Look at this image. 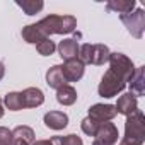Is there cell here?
I'll return each instance as SVG.
<instances>
[{
    "label": "cell",
    "mask_w": 145,
    "mask_h": 145,
    "mask_svg": "<svg viewBox=\"0 0 145 145\" xmlns=\"http://www.w3.org/2000/svg\"><path fill=\"white\" fill-rule=\"evenodd\" d=\"M77 27V19L74 16L50 14L36 24H27L22 27L21 36L29 44H38L39 41L50 38L51 34H70Z\"/></svg>",
    "instance_id": "cell-1"
},
{
    "label": "cell",
    "mask_w": 145,
    "mask_h": 145,
    "mask_svg": "<svg viewBox=\"0 0 145 145\" xmlns=\"http://www.w3.org/2000/svg\"><path fill=\"white\" fill-rule=\"evenodd\" d=\"M145 142V116L140 109L126 116L125 121V137L120 145H143Z\"/></svg>",
    "instance_id": "cell-2"
},
{
    "label": "cell",
    "mask_w": 145,
    "mask_h": 145,
    "mask_svg": "<svg viewBox=\"0 0 145 145\" xmlns=\"http://www.w3.org/2000/svg\"><path fill=\"white\" fill-rule=\"evenodd\" d=\"M125 87H126V82H125L121 77H118L114 72L108 70V72H104V75H103V79H101V82H99L97 92H99L101 97L109 99V97H114V96H118L120 92H123Z\"/></svg>",
    "instance_id": "cell-3"
},
{
    "label": "cell",
    "mask_w": 145,
    "mask_h": 145,
    "mask_svg": "<svg viewBox=\"0 0 145 145\" xmlns=\"http://www.w3.org/2000/svg\"><path fill=\"white\" fill-rule=\"evenodd\" d=\"M108 61H109V70L114 72L118 77H121V79L128 84V80L131 79L133 72H135V65H133V61H131L126 55L118 53V51H116V53H111Z\"/></svg>",
    "instance_id": "cell-4"
},
{
    "label": "cell",
    "mask_w": 145,
    "mask_h": 145,
    "mask_svg": "<svg viewBox=\"0 0 145 145\" xmlns=\"http://www.w3.org/2000/svg\"><path fill=\"white\" fill-rule=\"evenodd\" d=\"M120 19L125 24L126 31L133 38L140 39L143 36V31H145V12L142 9H135V10H131L128 14H123V16H120Z\"/></svg>",
    "instance_id": "cell-5"
},
{
    "label": "cell",
    "mask_w": 145,
    "mask_h": 145,
    "mask_svg": "<svg viewBox=\"0 0 145 145\" xmlns=\"http://www.w3.org/2000/svg\"><path fill=\"white\" fill-rule=\"evenodd\" d=\"M84 72H86V65L75 58V60H68L61 65V74H63V79L68 82H79L82 77H84Z\"/></svg>",
    "instance_id": "cell-6"
},
{
    "label": "cell",
    "mask_w": 145,
    "mask_h": 145,
    "mask_svg": "<svg viewBox=\"0 0 145 145\" xmlns=\"http://www.w3.org/2000/svg\"><path fill=\"white\" fill-rule=\"evenodd\" d=\"M116 109L113 104H94L89 108V118L96 120L97 123H104V121H111L116 116Z\"/></svg>",
    "instance_id": "cell-7"
},
{
    "label": "cell",
    "mask_w": 145,
    "mask_h": 145,
    "mask_svg": "<svg viewBox=\"0 0 145 145\" xmlns=\"http://www.w3.org/2000/svg\"><path fill=\"white\" fill-rule=\"evenodd\" d=\"M80 38V36H79ZM79 41H77V38H67V39H63V41H60L58 43V46H56V50H58V55L61 56V60H65V61H68V60H75L77 58V55H79Z\"/></svg>",
    "instance_id": "cell-8"
},
{
    "label": "cell",
    "mask_w": 145,
    "mask_h": 145,
    "mask_svg": "<svg viewBox=\"0 0 145 145\" xmlns=\"http://www.w3.org/2000/svg\"><path fill=\"white\" fill-rule=\"evenodd\" d=\"M118 128L114 126V123H109V121H104L97 126V131L94 135L96 140L99 142H104V143H109V145H114V142H118Z\"/></svg>",
    "instance_id": "cell-9"
},
{
    "label": "cell",
    "mask_w": 145,
    "mask_h": 145,
    "mask_svg": "<svg viewBox=\"0 0 145 145\" xmlns=\"http://www.w3.org/2000/svg\"><path fill=\"white\" fill-rule=\"evenodd\" d=\"M143 74H145V67H135L133 75L128 80L130 94L133 97H142L145 94V77H143Z\"/></svg>",
    "instance_id": "cell-10"
},
{
    "label": "cell",
    "mask_w": 145,
    "mask_h": 145,
    "mask_svg": "<svg viewBox=\"0 0 145 145\" xmlns=\"http://www.w3.org/2000/svg\"><path fill=\"white\" fill-rule=\"evenodd\" d=\"M43 121H44V125L50 130L60 131V130L67 128V125H68V114L63 113V111H50V113L44 114Z\"/></svg>",
    "instance_id": "cell-11"
},
{
    "label": "cell",
    "mask_w": 145,
    "mask_h": 145,
    "mask_svg": "<svg viewBox=\"0 0 145 145\" xmlns=\"http://www.w3.org/2000/svg\"><path fill=\"white\" fill-rule=\"evenodd\" d=\"M34 130L26 125H19L12 130V145H33Z\"/></svg>",
    "instance_id": "cell-12"
},
{
    "label": "cell",
    "mask_w": 145,
    "mask_h": 145,
    "mask_svg": "<svg viewBox=\"0 0 145 145\" xmlns=\"http://www.w3.org/2000/svg\"><path fill=\"white\" fill-rule=\"evenodd\" d=\"M114 109H116V113H120V114H123V116H130V114H133V113L138 109L137 97H133L130 92L121 94V96L118 97V103L114 104Z\"/></svg>",
    "instance_id": "cell-13"
},
{
    "label": "cell",
    "mask_w": 145,
    "mask_h": 145,
    "mask_svg": "<svg viewBox=\"0 0 145 145\" xmlns=\"http://www.w3.org/2000/svg\"><path fill=\"white\" fill-rule=\"evenodd\" d=\"M21 94H22L24 108H38V106H41L44 103V94L38 87H27Z\"/></svg>",
    "instance_id": "cell-14"
},
{
    "label": "cell",
    "mask_w": 145,
    "mask_h": 145,
    "mask_svg": "<svg viewBox=\"0 0 145 145\" xmlns=\"http://www.w3.org/2000/svg\"><path fill=\"white\" fill-rule=\"evenodd\" d=\"M46 84L51 89H56V91L67 84V80L63 79V74H61V65H53L46 72Z\"/></svg>",
    "instance_id": "cell-15"
},
{
    "label": "cell",
    "mask_w": 145,
    "mask_h": 145,
    "mask_svg": "<svg viewBox=\"0 0 145 145\" xmlns=\"http://www.w3.org/2000/svg\"><path fill=\"white\" fill-rule=\"evenodd\" d=\"M56 101L61 106H72L77 101V91L72 87L70 84H65L63 87H60L56 91Z\"/></svg>",
    "instance_id": "cell-16"
},
{
    "label": "cell",
    "mask_w": 145,
    "mask_h": 145,
    "mask_svg": "<svg viewBox=\"0 0 145 145\" xmlns=\"http://www.w3.org/2000/svg\"><path fill=\"white\" fill-rule=\"evenodd\" d=\"M109 48L106 44H92L91 50V65H104L109 60Z\"/></svg>",
    "instance_id": "cell-17"
},
{
    "label": "cell",
    "mask_w": 145,
    "mask_h": 145,
    "mask_svg": "<svg viewBox=\"0 0 145 145\" xmlns=\"http://www.w3.org/2000/svg\"><path fill=\"white\" fill-rule=\"evenodd\" d=\"M135 7H137V2H135V0H111V2L106 4V9H108V10L118 12L120 16L131 12Z\"/></svg>",
    "instance_id": "cell-18"
},
{
    "label": "cell",
    "mask_w": 145,
    "mask_h": 145,
    "mask_svg": "<svg viewBox=\"0 0 145 145\" xmlns=\"http://www.w3.org/2000/svg\"><path fill=\"white\" fill-rule=\"evenodd\" d=\"M16 5L21 7L26 16H34V14L41 12L43 7H44V4L41 0H22V2L21 0H16Z\"/></svg>",
    "instance_id": "cell-19"
},
{
    "label": "cell",
    "mask_w": 145,
    "mask_h": 145,
    "mask_svg": "<svg viewBox=\"0 0 145 145\" xmlns=\"http://www.w3.org/2000/svg\"><path fill=\"white\" fill-rule=\"evenodd\" d=\"M4 104H5L10 111H21V109H24L22 94H21V92H9V94H5Z\"/></svg>",
    "instance_id": "cell-20"
},
{
    "label": "cell",
    "mask_w": 145,
    "mask_h": 145,
    "mask_svg": "<svg viewBox=\"0 0 145 145\" xmlns=\"http://www.w3.org/2000/svg\"><path fill=\"white\" fill-rule=\"evenodd\" d=\"M36 50H38L39 55H43V56H50V55L55 53L56 44H55L50 38H46V39H43V41H39V43L36 44Z\"/></svg>",
    "instance_id": "cell-21"
},
{
    "label": "cell",
    "mask_w": 145,
    "mask_h": 145,
    "mask_svg": "<svg viewBox=\"0 0 145 145\" xmlns=\"http://www.w3.org/2000/svg\"><path fill=\"white\" fill-rule=\"evenodd\" d=\"M101 123H97L96 120H92V118H84L82 120V123H80V128H82V131L86 133V135H89V137H94L96 135V131H97V126H99Z\"/></svg>",
    "instance_id": "cell-22"
},
{
    "label": "cell",
    "mask_w": 145,
    "mask_h": 145,
    "mask_svg": "<svg viewBox=\"0 0 145 145\" xmlns=\"http://www.w3.org/2000/svg\"><path fill=\"white\" fill-rule=\"evenodd\" d=\"M60 143L61 145H84L82 138L74 135V133H70V135H65V137H60Z\"/></svg>",
    "instance_id": "cell-23"
},
{
    "label": "cell",
    "mask_w": 145,
    "mask_h": 145,
    "mask_svg": "<svg viewBox=\"0 0 145 145\" xmlns=\"http://www.w3.org/2000/svg\"><path fill=\"white\" fill-rule=\"evenodd\" d=\"M0 145H12V130L0 126Z\"/></svg>",
    "instance_id": "cell-24"
},
{
    "label": "cell",
    "mask_w": 145,
    "mask_h": 145,
    "mask_svg": "<svg viewBox=\"0 0 145 145\" xmlns=\"http://www.w3.org/2000/svg\"><path fill=\"white\" fill-rule=\"evenodd\" d=\"M33 145H61V143H60V137H53L50 140H34Z\"/></svg>",
    "instance_id": "cell-25"
},
{
    "label": "cell",
    "mask_w": 145,
    "mask_h": 145,
    "mask_svg": "<svg viewBox=\"0 0 145 145\" xmlns=\"http://www.w3.org/2000/svg\"><path fill=\"white\" fill-rule=\"evenodd\" d=\"M4 75H5V65H4L2 61H0V80L4 79Z\"/></svg>",
    "instance_id": "cell-26"
},
{
    "label": "cell",
    "mask_w": 145,
    "mask_h": 145,
    "mask_svg": "<svg viewBox=\"0 0 145 145\" xmlns=\"http://www.w3.org/2000/svg\"><path fill=\"white\" fill-rule=\"evenodd\" d=\"M4 113H5V109H4V104H2V99H0V118L4 116Z\"/></svg>",
    "instance_id": "cell-27"
},
{
    "label": "cell",
    "mask_w": 145,
    "mask_h": 145,
    "mask_svg": "<svg viewBox=\"0 0 145 145\" xmlns=\"http://www.w3.org/2000/svg\"><path fill=\"white\" fill-rule=\"evenodd\" d=\"M92 145H109V143H104V142H99V140H94Z\"/></svg>",
    "instance_id": "cell-28"
}]
</instances>
